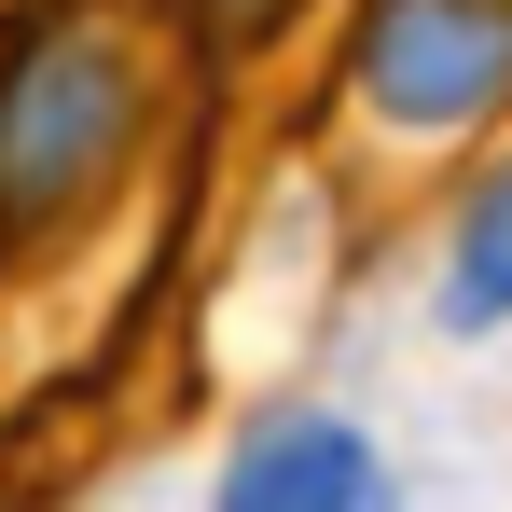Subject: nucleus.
<instances>
[{"instance_id":"obj_1","label":"nucleus","mask_w":512,"mask_h":512,"mask_svg":"<svg viewBox=\"0 0 512 512\" xmlns=\"http://www.w3.org/2000/svg\"><path fill=\"white\" fill-rule=\"evenodd\" d=\"M125 125H139V84H125V56L97 42V28H28L14 56H0V208L14 222H42V208H70L111 180L125 153Z\"/></svg>"},{"instance_id":"obj_2","label":"nucleus","mask_w":512,"mask_h":512,"mask_svg":"<svg viewBox=\"0 0 512 512\" xmlns=\"http://www.w3.org/2000/svg\"><path fill=\"white\" fill-rule=\"evenodd\" d=\"M346 70H360V97H374L388 125H416V139L485 125L512 97V0H374Z\"/></svg>"},{"instance_id":"obj_3","label":"nucleus","mask_w":512,"mask_h":512,"mask_svg":"<svg viewBox=\"0 0 512 512\" xmlns=\"http://www.w3.org/2000/svg\"><path fill=\"white\" fill-rule=\"evenodd\" d=\"M208 512H402V499H388V457L346 416H277V429L236 443V471H222Z\"/></svg>"},{"instance_id":"obj_4","label":"nucleus","mask_w":512,"mask_h":512,"mask_svg":"<svg viewBox=\"0 0 512 512\" xmlns=\"http://www.w3.org/2000/svg\"><path fill=\"white\" fill-rule=\"evenodd\" d=\"M443 319H457V333H499V319H512V167H485V194L457 208V250H443Z\"/></svg>"},{"instance_id":"obj_5","label":"nucleus","mask_w":512,"mask_h":512,"mask_svg":"<svg viewBox=\"0 0 512 512\" xmlns=\"http://www.w3.org/2000/svg\"><path fill=\"white\" fill-rule=\"evenodd\" d=\"M194 14H208V28H263L277 0H194Z\"/></svg>"}]
</instances>
